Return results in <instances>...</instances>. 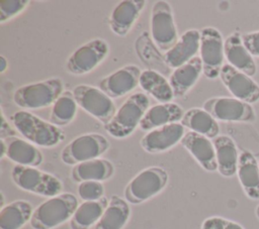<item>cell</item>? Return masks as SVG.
Instances as JSON below:
<instances>
[{
  "label": "cell",
  "mask_w": 259,
  "mask_h": 229,
  "mask_svg": "<svg viewBox=\"0 0 259 229\" xmlns=\"http://www.w3.org/2000/svg\"><path fill=\"white\" fill-rule=\"evenodd\" d=\"M130 215L128 203L119 196L113 195L94 229H122L127 223Z\"/></svg>",
  "instance_id": "484cf974"
},
{
  "label": "cell",
  "mask_w": 259,
  "mask_h": 229,
  "mask_svg": "<svg viewBox=\"0 0 259 229\" xmlns=\"http://www.w3.org/2000/svg\"><path fill=\"white\" fill-rule=\"evenodd\" d=\"M8 67V62L5 56H0V73H4Z\"/></svg>",
  "instance_id": "8d00e7d4"
},
{
  "label": "cell",
  "mask_w": 259,
  "mask_h": 229,
  "mask_svg": "<svg viewBox=\"0 0 259 229\" xmlns=\"http://www.w3.org/2000/svg\"><path fill=\"white\" fill-rule=\"evenodd\" d=\"M109 200L103 197L96 201H84L81 203L69 221L71 229H89L101 218Z\"/></svg>",
  "instance_id": "83f0119b"
},
{
  "label": "cell",
  "mask_w": 259,
  "mask_h": 229,
  "mask_svg": "<svg viewBox=\"0 0 259 229\" xmlns=\"http://www.w3.org/2000/svg\"><path fill=\"white\" fill-rule=\"evenodd\" d=\"M184 113L183 108L176 103H159L146 111L139 127L144 131H151L167 124L177 123L181 121Z\"/></svg>",
  "instance_id": "ffe728a7"
},
{
  "label": "cell",
  "mask_w": 259,
  "mask_h": 229,
  "mask_svg": "<svg viewBox=\"0 0 259 229\" xmlns=\"http://www.w3.org/2000/svg\"><path fill=\"white\" fill-rule=\"evenodd\" d=\"M237 175L246 196L259 199V162L250 151L243 149L240 152Z\"/></svg>",
  "instance_id": "7402d4cb"
},
{
  "label": "cell",
  "mask_w": 259,
  "mask_h": 229,
  "mask_svg": "<svg viewBox=\"0 0 259 229\" xmlns=\"http://www.w3.org/2000/svg\"><path fill=\"white\" fill-rule=\"evenodd\" d=\"M146 5L144 0H122L112 9L108 24L113 33L125 36L133 28Z\"/></svg>",
  "instance_id": "e0dca14e"
},
{
  "label": "cell",
  "mask_w": 259,
  "mask_h": 229,
  "mask_svg": "<svg viewBox=\"0 0 259 229\" xmlns=\"http://www.w3.org/2000/svg\"><path fill=\"white\" fill-rule=\"evenodd\" d=\"M77 193L83 201H96L103 198L104 187L101 182L85 181L79 183Z\"/></svg>",
  "instance_id": "d6a6232c"
},
{
  "label": "cell",
  "mask_w": 259,
  "mask_h": 229,
  "mask_svg": "<svg viewBox=\"0 0 259 229\" xmlns=\"http://www.w3.org/2000/svg\"><path fill=\"white\" fill-rule=\"evenodd\" d=\"M113 174L114 166L111 161L100 157L78 163L71 170V177L77 183L85 181L103 182L109 180Z\"/></svg>",
  "instance_id": "d4e9b609"
},
{
  "label": "cell",
  "mask_w": 259,
  "mask_h": 229,
  "mask_svg": "<svg viewBox=\"0 0 259 229\" xmlns=\"http://www.w3.org/2000/svg\"><path fill=\"white\" fill-rule=\"evenodd\" d=\"M77 106L73 92L64 91L52 105L49 122L56 126L70 124L77 114Z\"/></svg>",
  "instance_id": "4dcf8cb0"
},
{
  "label": "cell",
  "mask_w": 259,
  "mask_h": 229,
  "mask_svg": "<svg viewBox=\"0 0 259 229\" xmlns=\"http://www.w3.org/2000/svg\"><path fill=\"white\" fill-rule=\"evenodd\" d=\"M4 140L7 147L6 156L16 164L35 167L42 162V153L31 142L17 136H11Z\"/></svg>",
  "instance_id": "603a6c76"
},
{
  "label": "cell",
  "mask_w": 259,
  "mask_h": 229,
  "mask_svg": "<svg viewBox=\"0 0 259 229\" xmlns=\"http://www.w3.org/2000/svg\"><path fill=\"white\" fill-rule=\"evenodd\" d=\"M180 143L189 151L203 169L206 171L218 170L217 155L212 140L193 131H186Z\"/></svg>",
  "instance_id": "2e32d148"
},
{
  "label": "cell",
  "mask_w": 259,
  "mask_h": 229,
  "mask_svg": "<svg viewBox=\"0 0 259 229\" xmlns=\"http://www.w3.org/2000/svg\"><path fill=\"white\" fill-rule=\"evenodd\" d=\"M168 173L160 166H149L136 175L124 188V199L131 204H142L161 193L168 184Z\"/></svg>",
  "instance_id": "277c9868"
},
{
  "label": "cell",
  "mask_w": 259,
  "mask_h": 229,
  "mask_svg": "<svg viewBox=\"0 0 259 229\" xmlns=\"http://www.w3.org/2000/svg\"><path fill=\"white\" fill-rule=\"evenodd\" d=\"M149 105L150 100L146 94L142 92L132 94L116 110L111 120L104 125L105 131L114 138L130 136L140 126Z\"/></svg>",
  "instance_id": "3957f363"
},
{
  "label": "cell",
  "mask_w": 259,
  "mask_h": 229,
  "mask_svg": "<svg viewBox=\"0 0 259 229\" xmlns=\"http://www.w3.org/2000/svg\"><path fill=\"white\" fill-rule=\"evenodd\" d=\"M1 116H2L1 126H0V137H1V139H5V138L11 137V136H15V131L7 123L3 112H1Z\"/></svg>",
  "instance_id": "d590c367"
},
{
  "label": "cell",
  "mask_w": 259,
  "mask_h": 229,
  "mask_svg": "<svg viewBox=\"0 0 259 229\" xmlns=\"http://www.w3.org/2000/svg\"><path fill=\"white\" fill-rule=\"evenodd\" d=\"M109 148L107 138L99 133H85L72 139L61 151V159L69 165L98 158Z\"/></svg>",
  "instance_id": "ba28073f"
},
{
  "label": "cell",
  "mask_w": 259,
  "mask_h": 229,
  "mask_svg": "<svg viewBox=\"0 0 259 229\" xmlns=\"http://www.w3.org/2000/svg\"><path fill=\"white\" fill-rule=\"evenodd\" d=\"M180 123L189 131L201 134L209 139L217 137L220 132L218 120L203 108H190L184 113Z\"/></svg>",
  "instance_id": "4316f807"
},
{
  "label": "cell",
  "mask_w": 259,
  "mask_h": 229,
  "mask_svg": "<svg viewBox=\"0 0 259 229\" xmlns=\"http://www.w3.org/2000/svg\"><path fill=\"white\" fill-rule=\"evenodd\" d=\"M200 229H244L239 223L232 220L212 216L206 218L200 226Z\"/></svg>",
  "instance_id": "836d02e7"
},
{
  "label": "cell",
  "mask_w": 259,
  "mask_h": 229,
  "mask_svg": "<svg viewBox=\"0 0 259 229\" xmlns=\"http://www.w3.org/2000/svg\"><path fill=\"white\" fill-rule=\"evenodd\" d=\"M32 213V206L29 202L13 201L1 208L0 229H20L27 222H30Z\"/></svg>",
  "instance_id": "f546056e"
},
{
  "label": "cell",
  "mask_w": 259,
  "mask_h": 229,
  "mask_svg": "<svg viewBox=\"0 0 259 229\" xmlns=\"http://www.w3.org/2000/svg\"><path fill=\"white\" fill-rule=\"evenodd\" d=\"M139 86L160 103H169L174 99L169 80L155 70L143 71L140 76Z\"/></svg>",
  "instance_id": "f1b7e54d"
},
{
  "label": "cell",
  "mask_w": 259,
  "mask_h": 229,
  "mask_svg": "<svg viewBox=\"0 0 259 229\" xmlns=\"http://www.w3.org/2000/svg\"><path fill=\"white\" fill-rule=\"evenodd\" d=\"M150 29L152 39L161 51H168L178 41L173 11L167 1L159 0L152 6Z\"/></svg>",
  "instance_id": "52a82bcc"
},
{
  "label": "cell",
  "mask_w": 259,
  "mask_h": 229,
  "mask_svg": "<svg viewBox=\"0 0 259 229\" xmlns=\"http://www.w3.org/2000/svg\"><path fill=\"white\" fill-rule=\"evenodd\" d=\"M202 108L215 120L226 122H253L256 119L251 104L236 98L213 97L207 99Z\"/></svg>",
  "instance_id": "7c38bea8"
},
{
  "label": "cell",
  "mask_w": 259,
  "mask_h": 229,
  "mask_svg": "<svg viewBox=\"0 0 259 229\" xmlns=\"http://www.w3.org/2000/svg\"><path fill=\"white\" fill-rule=\"evenodd\" d=\"M73 95L79 107L104 125L117 110L112 99L97 87L80 84L73 89Z\"/></svg>",
  "instance_id": "9c48e42d"
},
{
  "label": "cell",
  "mask_w": 259,
  "mask_h": 229,
  "mask_svg": "<svg viewBox=\"0 0 259 229\" xmlns=\"http://www.w3.org/2000/svg\"><path fill=\"white\" fill-rule=\"evenodd\" d=\"M202 74V62L199 56H195L184 65L173 70L169 77L174 98H181L196 84Z\"/></svg>",
  "instance_id": "44dd1931"
},
{
  "label": "cell",
  "mask_w": 259,
  "mask_h": 229,
  "mask_svg": "<svg viewBox=\"0 0 259 229\" xmlns=\"http://www.w3.org/2000/svg\"><path fill=\"white\" fill-rule=\"evenodd\" d=\"M78 199L71 193H61L39 204L32 213V229H54L72 218L78 207Z\"/></svg>",
  "instance_id": "7a4b0ae2"
},
{
  "label": "cell",
  "mask_w": 259,
  "mask_h": 229,
  "mask_svg": "<svg viewBox=\"0 0 259 229\" xmlns=\"http://www.w3.org/2000/svg\"><path fill=\"white\" fill-rule=\"evenodd\" d=\"M30 3L28 0H0V22L4 23L21 13Z\"/></svg>",
  "instance_id": "1f68e13d"
},
{
  "label": "cell",
  "mask_w": 259,
  "mask_h": 229,
  "mask_svg": "<svg viewBox=\"0 0 259 229\" xmlns=\"http://www.w3.org/2000/svg\"><path fill=\"white\" fill-rule=\"evenodd\" d=\"M185 133V127L180 122L171 123L149 131L141 138L140 144L149 153H160L181 142Z\"/></svg>",
  "instance_id": "9a60e30c"
},
{
  "label": "cell",
  "mask_w": 259,
  "mask_h": 229,
  "mask_svg": "<svg viewBox=\"0 0 259 229\" xmlns=\"http://www.w3.org/2000/svg\"><path fill=\"white\" fill-rule=\"evenodd\" d=\"M224 49L228 64L250 77L256 74L257 68L253 55L244 45L241 34L238 32L230 34L225 39Z\"/></svg>",
  "instance_id": "d6986e66"
},
{
  "label": "cell",
  "mask_w": 259,
  "mask_h": 229,
  "mask_svg": "<svg viewBox=\"0 0 259 229\" xmlns=\"http://www.w3.org/2000/svg\"><path fill=\"white\" fill-rule=\"evenodd\" d=\"M220 78L234 98L249 104L259 101V85L250 76L230 64H224Z\"/></svg>",
  "instance_id": "4fadbf2b"
},
{
  "label": "cell",
  "mask_w": 259,
  "mask_h": 229,
  "mask_svg": "<svg viewBox=\"0 0 259 229\" xmlns=\"http://www.w3.org/2000/svg\"><path fill=\"white\" fill-rule=\"evenodd\" d=\"M200 46V30H186L175 43L164 54V62L169 68L176 69L196 56Z\"/></svg>",
  "instance_id": "ac0fdd59"
},
{
  "label": "cell",
  "mask_w": 259,
  "mask_h": 229,
  "mask_svg": "<svg viewBox=\"0 0 259 229\" xmlns=\"http://www.w3.org/2000/svg\"><path fill=\"white\" fill-rule=\"evenodd\" d=\"M0 144H1V152H0V157L3 158L4 156H6V151H7V147H6V142L4 139H0Z\"/></svg>",
  "instance_id": "74e56055"
},
{
  "label": "cell",
  "mask_w": 259,
  "mask_h": 229,
  "mask_svg": "<svg viewBox=\"0 0 259 229\" xmlns=\"http://www.w3.org/2000/svg\"><path fill=\"white\" fill-rule=\"evenodd\" d=\"M11 179L21 190L48 198L61 194L63 190V184L57 177L34 166L15 164Z\"/></svg>",
  "instance_id": "8992f818"
},
{
  "label": "cell",
  "mask_w": 259,
  "mask_h": 229,
  "mask_svg": "<svg viewBox=\"0 0 259 229\" xmlns=\"http://www.w3.org/2000/svg\"><path fill=\"white\" fill-rule=\"evenodd\" d=\"M255 215H256V217L259 219V205L256 207V209H255Z\"/></svg>",
  "instance_id": "f35d334b"
},
{
  "label": "cell",
  "mask_w": 259,
  "mask_h": 229,
  "mask_svg": "<svg viewBox=\"0 0 259 229\" xmlns=\"http://www.w3.org/2000/svg\"><path fill=\"white\" fill-rule=\"evenodd\" d=\"M141 73L138 66L126 65L102 78L98 83V88L111 99L120 98L139 86Z\"/></svg>",
  "instance_id": "5bb4252c"
},
{
  "label": "cell",
  "mask_w": 259,
  "mask_h": 229,
  "mask_svg": "<svg viewBox=\"0 0 259 229\" xmlns=\"http://www.w3.org/2000/svg\"><path fill=\"white\" fill-rule=\"evenodd\" d=\"M15 129L29 142L41 147H53L65 139L64 131L36 115L20 110L11 115Z\"/></svg>",
  "instance_id": "6da1fadb"
},
{
  "label": "cell",
  "mask_w": 259,
  "mask_h": 229,
  "mask_svg": "<svg viewBox=\"0 0 259 229\" xmlns=\"http://www.w3.org/2000/svg\"><path fill=\"white\" fill-rule=\"evenodd\" d=\"M218 171L226 178H231L237 174L239 163V152L235 141L228 135H218L212 139Z\"/></svg>",
  "instance_id": "cb8c5ba5"
},
{
  "label": "cell",
  "mask_w": 259,
  "mask_h": 229,
  "mask_svg": "<svg viewBox=\"0 0 259 229\" xmlns=\"http://www.w3.org/2000/svg\"><path fill=\"white\" fill-rule=\"evenodd\" d=\"M242 40L253 56H259V30L243 34Z\"/></svg>",
  "instance_id": "e575fe53"
},
{
  "label": "cell",
  "mask_w": 259,
  "mask_h": 229,
  "mask_svg": "<svg viewBox=\"0 0 259 229\" xmlns=\"http://www.w3.org/2000/svg\"><path fill=\"white\" fill-rule=\"evenodd\" d=\"M225 40L214 27H204L200 30L199 58L202 62V74L209 80L220 77L224 66Z\"/></svg>",
  "instance_id": "8fae6325"
},
{
  "label": "cell",
  "mask_w": 259,
  "mask_h": 229,
  "mask_svg": "<svg viewBox=\"0 0 259 229\" xmlns=\"http://www.w3.org/2000/svg\"><path fill=\"white\" fill-rule=\"evenodd\" d=\"M63 92L62 80L50 78L20 86L13 94V101L23 109H39L53 105Z\"/></svg>",
  "instance_id": "5b68a950"
},
{
  "label": "cell",
  "mask_w": 259,
  "mask_h": 229,
  "mask_svg": "<svg viewBox=\"0 0 259 229\" xmlns=\"http://www.w3.org/2000/svg\"><path fill=\"white\" fill-rule=\"evenodd\" d=\"M109 44L102 38H93L78 48L68 58L66 70L76 76L85 75L97 68L108 55Z\"/></svg>",
  "instance_id": "30bf717a"
}]
</instances>
